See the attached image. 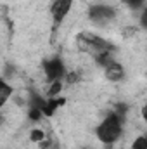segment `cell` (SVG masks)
<instances>
[{
  "label": "cell",
  "instance_id": "6da1fadb",
  "mask_svg": "<svg viewBox=\"0 0 147 149\" xmlns=\"http://www.w3.org/2000/svg\"><path fill=\"white\" fill-rule=\"evenodd\" d=\"M95 134H97V139L102 144H107V146L114 144L123 134V116H119L116 111L109 113L101 121V125L97 127Z\"/></svg>",
  "mask_w": 147,
  "mask_h": 149
},
{
  "label": "cell",
  "instance_id": "7a4b0ae2",
  "mask_svg": "<svg viewBox=\"0 0 147 149\" xmlns=\"http://www.w3.org/2000/svg\"><path fill=\"white\" fill-rule=\"evenodd\" d=\"M116 16V10L111 7V5H104V3H95V5H90L88 9V17L95 23H107L112 21Z\"/></svg>",
  "mask_w": 147,
  "mask_h": 149
},
{
  "label": "cell",
  "instance_id": "3957f363",
  "mask_svg": "<svg viewBox=\"0 0 147 149\" xmlns=\"http://www.w3.org/2000/svg\"><path fill=\"white\" fill-rule=\"evenodd\" d=\"M43 70H45V76L49 81H57L64 76V64L61 59L54 57L43 63Z\"/></svg>",
  "mask_w": 147,
  "mask_h": 149
},
{
  "label": "cell",
  "instance_id": "277c9868",
  "mask_svg": "<svg viewBox=\"0 0 147 149\" xmlns=\"http://www.w3.org/2000/svg\"><path fill=\"white\" fill-rule=\"evenodd\" d=\"M71 7H73V0H54L50 5V14H52L54 23L55 24L62 23L68 12L71 10Z\"/></svg>",
  "mask_w": 147,
  "mask_h": 149
},
{
  "label": "cell",
  "instance_id": "5b68a950",
  "mask_svg": "<svg viewBox=\"0 0 147 149\" xmlns=\"http://www.w3.org/2000/svg\"><path fill=\"white\" fill-rule=\"evenodd\" d=\"M104 74H106V78L111 80V81H121L125 78V70H123V66L118 61H112L111 64H107L104 68Z\"/></svg>",
  "mask_w": 147,
  "mask_h": 149
},
{
  "label": "cell",
  "instance_id": "8992f818",
  "mask_svg": "<svg viewBox=\"0 0 147 149\" xmlns=\"http://www.w3.org/2000/svg\"><path fill=\"white\" fill-rule=\"evenodd\" d=\"M14 94V88L7 83V80L5 78H2V81H0V104L3 106L7 101H9V97Z\"/></svg>",
  "mask_w": 147,
  "mask_h": 149
},
{
  "label": "cell",
  "instance_id": "52a82bcc",
  "mask_svg": "<svg viewBox=\"0 0 147 149\" xmlns=\"http://www.w3.org/2000/svg\"><path fill=\"white\" fill-rule=\"evenodd\" d=\"M132 149H147V139L146 135H139L137 139H133Z\"/></svg>",
  "mask_w": 147,
  "mask_h": 149
},
{
  "label": "cell",
  "instance_id": "ba28073f",
  "mask_svg": "<svg viewBox=\"0 0 147 149\" xmlns=\"http://www.w3.org/2000/svg\"><path fill=\"white\" fill-rule=\"evenodd\" d=\"M61 88H62L61 80H57V81H50V87H49V95H50V97H55V95L61 92Z\"/></svg>",
  "mask_w": 147,
  "mask_h": 149
},
{
  "label": "cell",
  "instance_id": "9c48e42d",
  "mask_svg": "<svg viewBox=\"0 0 147 149\" xmlns=\"http://www.w3.org/2000/svg\"><path fill=\"white\" fill-rule=\"evenodd\" d=\"M43 137H45V134H43V130H40V128H35V130L30 134V141H31V142H42Z\"/></svg>",
  "mask_w": 147,
  "mask_h": 149
},
{
  "label": "cell",
  "instance_id": "30bf717a",
  "mask_svg": "<svg viewBox=\"0 0 147 149\" xmlns=\"http://www.w3.org/2000/svg\"><path fill=\"white\" fill-rule=\"evenodd\" d=\"M123 2H125V5L130 7V9H140L146 0H123Z\"/></svg>",
  "mask_w": 147,
  "mask_h": 149
},
{
  "label": "cell",
  "instance_id": "8fae6325",
  "mask_svg": "<svg viewBox=\"0 0 147 149\" xmlns=\"http://www.w3.org/2000/svg\"><path fill=\"white\" fill-rule=\"evenodd\" d=\"M140 26L144 30H147V7L142 10V14H140Z\"/></svg>",
  "mask_w": 147,
  "mask_h": 149
},
{
  "label": "cell",
  "instance_id": "7c38bea8",
  "mask_svg": "<svg viewBox=\"0 0 147 149\" xmlns=\"http://www.w3.org/2000/svg\"><path fill=\"white\" fill-rule=\"evenodd\" d=\"M142 118H144V121L147 123V104L142 108Z\"/></svg>",
  "mask_w": 147,
  "mask_h": 149
},
{
  "label": "cell",
  "instance_id": "4fadbf2b",
  "mask_svg": "<svg viewBox=\"0 0 147 149\" xmlns=\"http://www.w3.org/2000/svg\"><path fill=\"white\" fill-rule=\"evenodd\" d=\"M146 139H147V134H146Z\"/></svg>",
  "mask_w": 147,
  "mask_h": 149
},
{
  "label": "cell",
  "instance_id": "5bb4252c",
  "mask_svg": "<svg viewBox=\"0 0 147 149\" xmlns=\"http://www.w3.org/2000/svg\"><path fill=\"white\" fill-rule=\"evenodd\" d=\"M83 149H87V148H83Z\"/></svg>",
  "mask_w": 147,
  "mask_h": 149
}]
</instances>
